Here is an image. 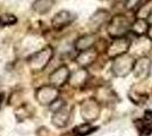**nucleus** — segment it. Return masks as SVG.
Masks as SVG:
<instances>
[{"instance_id": "f257e3e1", "label": "nucleus", "mask_w": 152, "mask_h": 136, "mask_svg": "<svg viewBox=\"0 0 152 136\" xmlns=\"http://www.w3.org/2000/svg\"><path fill=\"white\" fill-rule=\"evenodd\" d=\"M132 28L131 22L124 15H116L114 16L108 24V33L111 38L118 39V38H124V35L126 34L129 30Z\"/></svg>"}, {"instance_id": "f03ea898", "label": "nucleus", "mask_w": 152, "mask_h": 136, "mask_svg": "<svg viewBox=\"0 0 152 136\" xmlns=\"http://www.w3.org/2000/svg\"><path fill=\"white\" fill-rule=\"evenodd\" d=\"M135 60L131 55L124 53L119 57H116L113 63V73L117 77H126L127 75L133 71Z\"/></svg>"}, {"instance_id": "7ed1b4c3", "label": "nucleus", "mask_w": 152, "mask_h": 136, "mask_svg": "<svg viewBox=\"0 0 152 136\" xmlns=\"http://www.w3.org/2000/svg\"><path fill=\"white\" fill-rule=\"evenodd\" d=\"M53 56V49L45 47L42 50L35 52L30 58V67L33 71H42L50 63Z\"/></svg>"}, {"instance_id": "20e7f679", "label": "nucleus", "mask_w": 152, "mask_h": 136, "mask_svg": "<svg viewBox=\"0 0 152 136\" xmlns=\"http://www.w3.org/2000/svg\"><path fill=\"white\" fill-rule=\"evenodd\" d=\"M81 116L86 123H93L100 116V104L95 99H88L81 104Z\"/></svg>"}, {"instance_id": "39448f33", "label": "nucleus", "mask_w": 152, "mask_h": 136, "mask_svg": "<svg viewBox=\"0 0 152 136\" xmlns=\"http://www.w3.org/2000/svg\"><path fill=\"white\" fill-rule=\"evenodd\" d=\"M58 95H59V91L53 85H50V86L45 85L40 87L35 93L37 101L41 105H51L56 100H58Z\"/></svg>"}, {"instance_id": "423d86ee", "label": "nucleus", "mask_w": 152, "mask_h": 136, "mask_svg": "<svg viewBox=\"0 0 152 136\" xmlns=\"http://www.w3.org/2000/svg\"><path fill=\"white\" fill-rule=\"evenodd\" d=\"M131 47L129 40L126 38H118L115 39L107 49V56L109 58H116L121 55L126 53Z\"/></svg>"}, {"instance_id": "0eeeda50", "label": "nucleus", "mask_w": 152, "mask_h": 136, "mask_svg": "<svg viewBox=\"0 0 152 136\" xmlns=\"http://www.w3.org/2000/svg\"><path fill=\"white\" fill-rule=\"evenodd\" d=\"M151 59L148 57H142V58L135 60L133 68V75L135 78L139 79H145L149 77L150 73H151Z\"/></svg>"}, {"instance_id": "6e6552de", "label": "nucleus", "mask_w": 152, "mask_h": 136, "mask_svg": "<svg viewBox=\"0 0 152 136\" xmlns=\"http://www.w3.org/2000/svg\"><path fill=\"white\" fill-rule=\"evenodd\" d=\"M69 69L66 66H60L59 68L55 69L49 75V82L51 85L56 87H60L69 81Z\"/></svg>"}, {"instance_id": "1a4fd4ad", "label": "nucleus", "mask_w": 152, "mask_h": 136, "mask_svg": "<svg viewBox=\"0 0 152 136\" xmlns=\"http://www.w3.org/2000/svg\"><path fill=\"white\" fill-rule=\"evenodd\" d=\"M76 18V15L67 10H61L58 14H56L53 17H52V26L53 28L56 30H61L64 27L68 26L69 24H72Z\"/></svg>"}, {"instance_id": "9d476101", "label": "nucleus", "mask_w": 152, "mask_h": 136, "mask_svg": "<svg viewBox=\"0 0 152 136\" xmlns=\"http://www.w3.org/2000/svg\"><path fill=\"white\" fill-rule=\"evenodd\" d=\"M69 117H70V111L69 109L64 105L63 108H60L59 110L55 111L53 116L51 118V123L53 126H56L58 128H64L68 125L69 121Z\"/></svg>"}, {"instance_id": "9b49d317", "label": "nucleus", "mask_w": 152, "mask_h": 136, "mask_svg": "<svg viewBox=\"0 0 152 136\" xmlns=\"http://www.w3.org/2000/svg\"><path fill=\"white\" fill-rule=\"evenodd\" d=\"M141 136H148L152 133V111L146 110L143 119H137L135 121Z\"/></svg>"}, {"instance_id": "f8f14e48", "label": "nucleus", "mask_w": 152, "mask_h": 136, "mask_svg": "<svg viewBox=\"0 0 152 136\" xmlns=\"http://www.w3.org/2000/svg\"><path fill=\"white\" fill-rule=\"evenodd\" d=\"M96 43V35L95 34H85L76 40L75 49L77 51L82 52L92 49V47Z\"/></svg>"}, {"instance_id": "ddd939ff", "label": "nucleus", "mask_w": 152, "mask_h": 136, "mask_svg": "<svg viewBox=\"0 0 152 136\" xmlns=\"http://www.w3.org/2000/svg\"><path fill=\"white\" fill-rule=\"evenodd\" d=\"M108 20H109V13L104 9H99L91 16L89 25L93 31H95V30H99Z\"/></svg>"}, {"instance_id": "4468645a", "label": "nucleus", "mask_w": 152, "mask_h": 136, "mask_svg": "<svg viewBox=\"0 0 152 136\" xmlns=\"http://www.w3.org/2000/svg\"><path fill=\"white\" fill-rule=\"evenodd\" d=\"M95 58H96V51L93 49H89L86 51H82L76 58L77 64L82 67H88L91 64L94 63Z\"/></svg>"}, {"instance_id": "2eb2a0df", "label": "nucleus", "mask_w": 152, "mask_h": 136, "mask_svg": "<svg viewBox=\"0 0 152 136\" xmlns=\"http://www.w3.org/2000/svg\"><path fill=\"white\" fill-rule=\"evenodd\" d=\"M88 71H85L84 68H81L78 71H76L72 76L69 77V84L72 86H75V87H78V86H82V85L85 84L86 79H88Z\"/></svg>"}, {"instance_id": "dca6fc26", "label": "nucleus", "mask_w": 152, "mask_h": 136, "mask_svg": "<svg viewBox=\"0 0 152 136\" xmlns=\"http://www.w3.org/2000/svg\"><path fill=\"white\" fill-rule=\"evenodd\" d=\"M55 5V0H35L32 5V9L35 13L43 15L47 14Z\"/></svg>"}, {"instance_id": "f3484780", "label": "nucleus", "mask_w": 152, "mask_h": 136, "mask_svg": "<svg viewBox=\"0 0 152 136\" xmlns=\"http://www.w3.org/2000/svg\"><path fill=\"white\" fill-rule=\"evenodd\" d=\"M148 30H149V25H148L146 20L143 18H137L132 24V31L136 35H143V34L148 33Z\"/></svg>"}, {"instance_id": "a211bd4d", "label": "nucleus", "mask_w": 152, "mask_h": 136, "mask_svg": "<svg viewBox=\"0 0 152 136\" xmlns=\"http://www.w3.org/2000/svg\"><path fill=\"white\" fill-rule=\"evenodd\" d=\"M152 13V0L148 1L146 4L142 5L137 12V18H148Z\"/></svg>"}, {"instance_id": "6ab92c4d", "label": "nucleus", "mask_w": 152, "mask_h": 136, "mask_svg": "<svg viewBox=\"0 0 152 136\" xmlns=\"http://www.w3.org/2000/svg\"><path fill=\"white\" fill-rule=\"evenodd\" d=\"M74 129H75L78 134H81L82 136H85V135H88V134H90V133H92V132L95 130L96 128L93 127V126L91 125V123H84V124H82V125L75 127Z\"/></svg>"}, {"instance_id": "aec40b11", "label": "nucleus", "mask_w": 152, "mask_h": 136, "mask_svg": "<svg viewBox=\"0 0 152 136\" xmlns=\"http://www.w3.org/2000/svg\"><path fill=\"white\" fill-rule=\"evenodd\" d=\"M16 22H17V18L12 14H4L0 16V25L1 26L13 25V24H16Z\"/></svg>"}, {"instance_id": "412c9836", "label": "nucleus", "mask_w": 152, "mask_h": 136, "mask_svg": "<svg viewBox=\"0 0 152 136\" xmlns=\"http://www.w3.org/2000/svg\"><path fill=\"white\" fill-rule=\"evenodd\" d=\"M129 99L132 100V102L136 104V105H142V104L145 103L148 97L144 95V94H141V93H137V92H131L129 93Z\"/></svg>"}, {"instance_id": "4be33fe9", "label": "nucleus", "mask_w": 152, "mask_h": 136, "mask_svg": "<svg viewBox=\"0 0 152 136\" xmlns=\"http://www.w3.org/2000/svg\"><path fill=\"white\" fill-rule=\"evenodd\" d=\"M141 6H142V0H127L126 1V8L129 10H133Z\"/></svg>"}, {"instance_id": "5701e85b", "label": "nucleus", "mask_w": 152, "mask_h": 136, "mask_svg": "<svg viewBox=\"0 0 152 136\" xmlns=\"http://www.w3.org/2000/svg\"><path fill=\"white\" fill-rule=\"evenodd\" d=\"M61 136H82L81 134H78L75 129L70 130V132H67V133H64Z\"/></svg>"}, {"instance_id": "b1692460", "label": "nucleus", "mask_w": 152, "mask_h": 136, "mask_svg": "<svg viewBox=\"0 0 152 136\" xmlns=\"http://www.w3.org/2000/svg\"><path fill=\"white\" fill-rule=\"evenodd\" d=\"M146 34H148V38L152 41V24L149 26V30H148V33H146Z\"/></svg>"}, {"instance_id": "393cba45", "label": "nucleus", "mask_w": 152, "mask_h": 136, "mask_svg": "<svg viewBox=\"0 0 152 136\" xmlns=\"http://www.w3.org/2000/svg\"><path fill=\"white\" fill-rule=\"evenodd\" d=\"M4 100H5V93H0V107L4 103Z\"/></svg>"}, {"instance_id": "a878e982", "label": "nucleus", "mask_w": 152, "mask_h": 136, "mask_svg": "<svg viewBox=\"0 0 152 136\" xmlns=\"http://www.w3.org/2000/svg\"><path fill=\"white\" fill-rule=\"evenodd\" d=\"M148 20H149V23H151V24H152V13L150 14V16L148 17Z\"/></svg>"}]
</instances>
